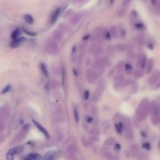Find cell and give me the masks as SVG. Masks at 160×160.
I'll use <instances>...</instances> for the list:
<instances>
[{"label": "cell", "mask_w": 160, "mask_h": 160, "mask_svg": "<svg viewBox=\"0 0 160 160\" xmlns=\"http://www.w3.org/2000/svg\"><path fill=\"white\" fill-rule=\"evenodd\" d=\"M150 104V100L148 98H144L140 101L139 105L135 111V115L136 118L142 122L147 118L148 116V107Z\"/></svg>", "instance_id": "6da1fadb"}, {"label": "cell", "mask_w": 160, "mask_h": 160, "mask_svg": "<svg viewBox=\"0 0 160 160\" xmlns=\"http://www.w3.org/2000/svg\"><path fill=\"white\" fill-rule=\"evenodd\" d=\"M124 136L126 139L130 141H133L134 140V134L133 130L131 126V121L128 118H126L124 119Z\"/></svg>", "instance_id": "7a4b0ae2"}, {"label": "cell", "mask_w": 160, "mask_h": 160, "mask_svg": "<svg viewBox=\"0 0 160 160\" xmlns=\"http://www.w3.org/2000/svg\"><path fill=\"white\" fill-rule=\"evenodd\" d=\"M101 155L103 158L107 160H119L118 156L113 154L107 146L102 147L101 149Z\"/></svg>", "instance_id": "3957f363"}, {"label": "cell", "mask_w": 160, "mask_h": 160, "mask_svg": "<svg viewBox=\"0 0 160 160\" xmlns=\"http://www.w3.org/2000/svg\"><path fill=\"white\" fill-rule=\"evenodd\" d=\"M98 78L97 74L92 68L87 69L85 72V78L88 83L93 84L97 82Z\"/></svg>", "instance_id": "277c9868"}, {"label": "cell", "mask_w": 160, "mask_h": 160, "mask_svg": "<svg viewBox=\"0 0 160 160\" xmlns=\"http://www.w3.org/2000/svg\"><path fill=\"white\" fill-rule=\"evenodd\" d=\"M148 112L151 115H158L160 113V105L158 101L153 100L150 103L148 107Z\"/></svg>", "instance_id": "5b68a950"}, {"label": "cell", "mask_w": 160, "mask_h": 160, "mask_svg": "<svg viewBox=\"0 0 160 160\" xmlns=\"http://www.w3.org/2000/svg\"><path fill=\"white\" fill-rule=\"evenodd\" d=\"M45 50L49 54H55L58 50V45L55 41H49L45 47Z\"/></svg>", "instance_id": "8992f818"}, {"label": "cell", "mask_w": 160, "mask_h": 160, "mask_svg": "<svg viewBox=\"0 0 160 160\" xmlns=\"http://www.w3.org/2000/svg\"><path fill=\"white\" fill-rule=\"evenodd\" d=\"M160 80V70H156L148 78V83L150 84H154Z\"/></svg>", "instance_id": "52a82bcc"}, {"label": "cell", "mask_w": 160, "mask_h": 160, "mask_svg": "<svg viewBox=\"0 0 160 160\" xmlns=\"http://www.w3.org/2000/svg\"><path fill=\"white\" fill-rule=\"evenodd\" d=\"M21 151H22V148L21 147H16L11 149L6 155L7 160H14L15 155L19 153Z\"/></svg>", "instance_id": "ba28073f"}, {"label": "cell", "mask_w": 160, "mask_h": 160, "mask_svg": "<svg viewBox=\"0 0 160 160\" xmlns=\"http://www.w3.org/2000/svg\"><path fill=\"white\" fill-rule=\"evenodd\" d=\"M124 76L122 73H119L114 78V86L115 88H119L122 86L124 81Z\"/></svg>", "instance_id": "9c48e42d"}, {"label": "cell", "mask_w": 160, "mask_h": 160, "mask_svg": "<svg viewBox=\"0 0 160 160\" xmlns=\"http://www.w3.org/2000/svg\"><path fill=\"white\" fill-rule=\"evenodd\" d=\"M106 89V81L103 78L99 80L97 84V89L96 90L100 92L101 93H103L105 91Z\"/></svg>", "instance_id": "30bf717a"}, {"label": "cell", "mask_w": 160, "mask_h": 160, "mask_svg": "<svg viewBox=\"0 0 160 160\" xmlns=\"http://www.w3.org/2000/svg\"><path fill=\"white\" fill-rule=\"evenodd\" d=\"M33 123L34 124V125L37 127V128L39 130H40L43 134L45 135V136L46 138H48V139H49V138H50V135L49 134L48 131L46 130L45 128H44L43 126L40 123H39L38 122H36V121H35V120H33Z\"/></svg>", "instance_id": "8fae6325"}, {"label": "cell", "mask_w": 160, "mask_h": 160, "mask_svg": "<svg viewBox=\"0 0 160 160\" xmlns=\"http://www.w3.org/2000/svg\"><path fill=\"white\" fill-rule=\"evenodd\" d=\"M154 68V61L152 58H149L146 64V74H150L152 73Z\"/></svg>", "instance_id": "7c38bea8"}, {"label": "cell", "mask_w": 160, "mask_h": 160, "mask_svg": "<svg viewBox=\"0 0 160 160\" xmlns=\"http://www.w3.org/2000/svg\"><path fill=\"white\" fill-rule=\"evenodd\" d=\"M124 122H117L115 123V127L116 133L118 134H122L124 129Z\"/></svg>", "instance_id": "4fadbf2b"}, {"label": "cell", "mask_w": 160, "mask_h": 160, "mask_svg": "<svg viewBox=\"0 0 160 160\" xmlns=\"http://www.w3.org/2000/svg\"><path fill=\"white\" fill-rule=\"evenodd\" d=\"M135 160H149L150 159V156L148 154L144 152H142L141 151L139 153L134 155L133 157Z\"/></svg>", "instance_id": "5bb4252c"}, {"label": "cell", "mask_w": 160, "mask_h": 160, "mask_svg": "<svg viewBox=\"0 0 160 160\" xmlns=\"http://www.w3.org/2000/svg\"><path fill=\"white\" fill-rule=\"evenodd\" d=\"M60 11H61V8H57L56 9H55L53 13H52V15L50 17V20H49V21H50V23L51 24H54L56 21L58 20Z\"/></svg>", "instance_id": "9a60e30c"}, {"label": "cell", "mask_w": 160, "mask_h": 160, "mask_svg": "<svg viewBox=\"0 0 160 160\" xmlns=\"http://www.w3.org/2000/svg\"><path fill=\"white\" fill-rule=\"evenodd\" d=\"M130 151L131 152V156L133 157L134 155L139 153L141 151V149L140 146L137 144H132L130 146Z\"/></svg>", "instance_id": "2e32d148"}, {"label": "cell", "mask_w": 160, "mask_h": 160, "mask_svg": "<svg viewBox=\"0 0 160 160\" xmlns=\"http://www.w3.org/2000/svg\"><path fill=\"white\" fill-rule=\"evenodd\" d=\"M147 59L146 58L145 56H142L140 57L139 59H138V61L136 63V66L138 68H144V67L146 66V64Z\"/></svg>", "instance_id": "e0dca14e"}, {"label": "cell", "mask_w": 160, "mask_h": 160, "mask_svg": "<svg viewBox=\"0 0 160 160\" xmlns=\"http://www.w3.org/2000/svg\"><path fill=\"white\" fill-rule=\"evenodd\" d=\"M81 20V16L79 15H74L73 16L70 20V23L73 26H75L77 24L79 23Z\"/></svg>", "instance_id": "ac0fdd59"}, {"label": "cell", "mask_w": 160, "mask_h": 160, "mask_svg": "<svg viewBox=\"0 0 160 160\" xmlns=\"http://www.w3.org/2000/svg\"><path fill=\"white\" fill-rule=\"evenodd\" d=\"M25 40H26V39L23 38V37H21L20 38H18V39H16V40L13 41V42L11 43V46L13 48L18 47L19 46L21 43H22L23 42L25 41Z\"/></svg>", "instance_id": "d6986e66"}, {"label": "cell", "mask_w": 160, "mask_h": 160, "mask_svg": "<svg viewBox=\"0 0 160 160\" xmlns=\"http://www.w3.org/2000/svg\"><path fill=\"white\" fill-rule=\"evenodd\" d=\"M104 51V49L101 47H97L93 48V51H92V54L95 56H99L103 54V53Z\"/></svg>", "instance_id": "ffe728a7"}, {"label": "cell", "mask_w": 160, "mask_h": 160, "mask_svg": "<svg viewBox=\"0 0 160 160\" xmlns=\"http://www.w3.org/2000/svg\"><path fill=\"white\" fill-rule=\"evenodd\" d=\"M101 94L100 92H99L97 90H95L94 93L92 95V97H91V101L94 102V103H97L99 101V99L101 98Z\"/></svg>", "instance_id": "44dd1931"}, {"label": "cell", "mask_w": 160, "mask_h": 160, "mask_svg": "<svg viewBox=\"0 0 160 160\" xmlns=\"http://www.w3.org/2000/svg\"><path fill=\"white\" fill-rule=\"evenodd\" d=\"M116 143V140L115 138L114 137H109L108 138H107L105 141H104V145L105 146H107V147H109L111 146L114 145Z\"/></svg>", "instance_id": "7402d4cb"}, {"label": "cell", "mask_w": 160, "mask_h": 160, "mask_svg": "<svg viewBox=\"0 0 160 160\" xmlns=\"http://www.w3.org/2000/svg\"><path fill=\"white\" fill-rule=\"evenodd\" d=\"M124 71L128 75H131L133 72V67L130 63H126L124 65Z\"/></svg>", "instance_id": "603a6c76"}, {"label": "cell", "mask_w": 160, "mask_h": 160, "mask_svg": "<svg viewBox=\"0 0 160 160\" xmlns=\"http://www.w3.org/2000/svg\"><path fill=\"white\" fill-rule=\"evenodd\" d=\"M88 111H90L93 115H97L98 113V108L97 106L93 104H89L88 105Z\"/></svg>", "instance_id": "cb8c5ba5"}, {"label": "cell", "mask_w": 160, "mask_h": 160, "mask_svg": "<svg viewBox=\"0 0 160 160\" xmlns=\"http://www.w3.org/2000/svg\"><path fill=\"white\" fill-rule=\"evenodd\" d=\"M129 86H130V93H136L138 90V84L136 83V82H135V81L132 80V81H131V83H130Z\"/></svg>", "instance_id": "d4e9b609"}, {"label": "cell", "mask_w": 160, "mask_h": 160, "mask_svg": "<svg viewBox=\"0 0 160 160\" xmlns=\"http://www.w3.org/2000/svg\"><path fill=\"white\" fill-rule=\"evenodd\" d=\"M151 123L153 125H158L160 123V115H154L152 116L150 119Z\"/></svg>", "instance_id": "484cf974"}, {"label": "cell", "mask_w": 160, "mask_h": 160, "mask_svg": "<svg viewBox=\"0 0 160 160\" xmlns=\"http://www.w3.org/2000/svg\"><path fill=\"white\" fill-rule=\"evenodd\" d=\"M55 152L53 151H49L47 152L45 155L43 160H53L55 158Z\"/></svg>", "instance_id": "4316f807"}, {"label": "cell", "mask_w": 160, "mask_h": 160, "mask_svg": "<svg viewBox=\"0 0 160 160\" xmlns=\"http://www.w3.org/2000/svg\"><path fill=\"white\" fill-rule=\"evenodd\" d=\"M115 50H116L118 53H123L126 49V46L124 44H117L115 46Z\"/></svg>", "instance_id": "83f0119b"}, {"label": "cell", "mask_w": 160, "mask_h": 160, "mask_svg": "<svg viewBox=\"0 0 160 160\" xmlns=\"http://www.w3.org/2000/svg\"><path fill=\"white\" fill-rule=\"evenodd\" d=\"M101 126H102L103 131L105 133H107L109 130L110 124H109V123L108 121L105 120V121H103V122H102Z\"/></svg>", "instance_id": "f1b7e54d"}, {"label": "cell", "mask_w": 160, "mask_h": 160, "mask_svg": "<svg viewBox=\"0 0 160 160\" xmlns=\"http://www.w3.org/2000/svg\"><path fill=\"white\" fill-rule=\"evenodd\" d=\"M28 160H42V156L37 153L31 154L26 158Z\"/></svg>", "instance_id": "f546056e"}, {"label": "cell", "mask_w": 160, "mask_h": 160, "mask_svg": "<svg viewBox=\"0 0 160 160\" xmlns=\"http://www.w3.org/2000/svg\"><path fill=\"white\" fill-rule=\"evenodd\" d=\"M53 37L54 38L55 41H60L62 38V34L61 33V31H59L58 30L55 31L53 33Z\"/></svg>", "instance_id": "4dcf8cb0"}, {"label": "cell", "mask_w": 160, "mask_h": 160, "mask_svg": "<svg viewBox=\"0 0 160 160\" xmlns=\"http://www.w3.org/2000/svg\"><path fill=\"white\" fill-rule=\"evenodd\" d=\"M143 72L142 70H135L134 72L133 73V75H134V78H136V79H140L141 77L143 76Z\"/></svg>", "instance_id": "1f68e13d"}, {"label": "cell", "mask_w": 160, "mask_h": 160, "mask_svg": "<svg viewBox=\"0 0 160 160\" xmlns=\"http://www.w3.org/2000/svg\"><path fill=\"white\" fill-rule=\"evenodd\" d=\"M90 136H100V131L97 128H93L90 130Z\"/></svg>", "instance_id": "d6a6232c"}, {"label": "cell", "mask_w": 160, "mask_h": 160, "mask_svg": "<svg viewBox=\"0 0 160 160\" xmlns=\"http://www.w3.org/2000/svg\"><path fill=\"white\" fill-rule=\"evenodd\" d=\"M109 33L113 38H116L118 36V29L115 26L111 27V30H110Z\"/></svg>", "instance_id": "836d02e7"}, {"label": "cell", "mask_w": 160, "mask_h": 160, "mask_svg": "<svg viewBox=\"0 0 160 160\" xmlns=\"http://www.w3.org/2000/svg\"><path fill=\"white\" fill-rule=\"evenodd\" d=\"M21 34V31L20 29H16L15 31H14L12 34H11V38H12V40H16V39L18 38L19 36Z\"/></svg>", "instance_id": "e575fe53"}, {"label": "cell", "mask_w": 160, "mask_h": 160, "mask_svg": "<svg viewBox=\"0 0 160 160\" xmlns=\"http://www.w3.org/2000/svg\"><path fill=\"white\" fill-rule=\"evenodd\" d=\"M40 68H41V70L42 71L43 73L44 74V75L46 76H48V71L47 70V66H46L45 64L41 63L40 65Z\"/></svg>", "instance_id": "d590c367"}, {"label": "cell", "mask_w": 160, "mask_h": 160, "mask_svg": "<svg viewBox=\"0 0 160 160\" xmlns=\"http://www.w3.org/2000/svg\"><path fill=\"white\" fill-rule=\"evenodd\" d=\"M24 18L25 20V21L28 23L29 24H32L33 23V17L31 16V15H28V14H26V15H24Z\"/></svg>", "instance_id": "8d00e7d4"}, {"label": "cell", "mask_w": 160, "mask_h": 160, "mask_svg": "<svg viewBox=\"0 0 160 160\" xmlns=\"http://www.w3.org/2000/svg\"><path fill=\"white\" fill-rule=\"evenodd\" d=\"M73 115H74V119H75V122L76 123H78L80 121V115H79V113H78V109H76V108L73 109Z\"/></svg>", "instance_id": "74e56055"}, {"label": "cell", "mask_w": 160, "mask_h": 160, "mask_svg": "<svg viewBox=\"0 0 160 160\" xmlns=\"http://www.w3.org/2000/svg\"><path fill=\"white\" fill-rule=\"evenodd\" d=\"M142 147H143L145 150L147 151H150L151 150V145L148 142H144V143L142 144Z\"/></svg>", "instance_id": "f35d334b"}, {"label": "cell", "mask_w": 160, "mask_h": 160, "mask_svg": "<svg viewBox=\"0 0 160 160\" xmlns=\"http://www.w3.org/2000/svg\"><path fill=\"white\" fill-rule=\"evenodd\" d=\"M104 63H105V67H110L112 65V63H111V60H110L108 58H107V57H104Z\"/></svg>", "instance_id": "ab89813d"}, {"label": "cell", "mask_w": 160, "mask_h": 160, "mask_svg": "<svg viewBox=\"0 0 160 160\" xmlns=\"http://www.w3.org/2000/svg\"><path fill=\"white\" fill-rule=\"evenodd\" d=\"M124 65V61H119V62H118V63L116 64L115 68H116V69L118 70V72H120V71L122 70Z\"/></svg>", "instance_id": "60d3db41"}, {"label": "cell", "mask_w": 160, "mask_h": 160, "mask_svg": "<svg viewBox=\"0 0 160 160\" xmlns=\"http://www.w3.org/2000/svg\"><path fill=\"white\" fill-rule=\"evenodd\" d=\"M68 151L69 153L72 154V155H74L76 151V148L74 147L73 145H70L68 147Z\"/></svg>", "instance_id": "b9f144b4"}, {"label": "cell", "mask_w": 160, "mask_h": 160, "mask_svg": "<svg viewBox=\"0 0 160 160\" xmlns=\"http://www.w3.org/2000/svg\"><path fill=\"white\" fill-rule=\"evenodd\" d=\"M81 143L84 146V147H88V141L87 139L84 136H83L81 137Z\"/></svg>", "instance_id": "7bdbcfd3"}, {"label": "cell", "mask_w": 160, "mask_h": 160, "mask_svg": "<svg viewBox=\"0 0 160 160\" xmlns=\"http://www.w3.org/2000/svg\"><path fill=\"white\" fill-rule=\"evenodd\" d=\"M90 91L86 90L85 91H84L83 92V98L85 99V100H88L90 98Z\"/></svg>", "instance_id": "ee69618b"}, {"label": "cell", "mask_w": 160, "mask_h": 160, "mask_svg": "<svg viewBox=\"0 0 160 160\" xmlns=\"http://www.w3.org/2000/svg\"><path fill=\"white\" fill-rule=\"evenodd\" d=\"M120 32V36L122 38H125L126 36V31L124 30V28H121V30L119 31Z\"/></svg>", "instance_id": "f6af8a7d"}, {"label": "cell", "mask_w": 160, "mask_h": 160, "mask_svg": "<svg viewBox=\"0 0 160 160\" xmlns=\"http://www.w3.org/2000/svg\"><path fill=\"white\" fill-rule=\"evenodd\" d=\"M122 149V146L118 143H115L114 144V150L117 151H119Z\"/></svg>", "instance_id": "bcb514c9"}, {"label": "cell", "mask_w": 160, "mask_h": 160, "mask_svg": "<svg viewBox=\"0 0 160 160\" xmlns=\"http://www.w3.org/2000/svg\"><path fill=\"white\" fill-rule=\"evenodd\" d=\"M85 121H86V122L88 123H91L93 122V118L91 116L87 115L86 116V118H85Z\"/></svg>", "instance_id": "7dc6e473"}, {"label": "cell", "mask_w": 160, "mask_h": 160, "mask_svg": "<svg viewBox=\"0 0 160 160\" xmlns=\"http://www.w3.org/2000/svg\"><path fill=\"white\" fill-rule=\"evenodd\" d=\"M135 27L138 30H143L144 28V24L141 23H137L135 24Z\"/></svg>", "instance_id": "c3c4849f"}, {"label": "cell", "mask_w": 160, "mask_h": 160, "mask_svg": "<svg viewBox=\"0 0 160 160\" xmlns=\"http://www.w3.org/2000/svg\"><path fill=\"white\" fill-rule=\"evenodd\" d=\"M125 13H126V10L125 9H123V8L121 9L118 12V17L119 18L123 17L124 15H125Z\"/></svg>", "instance_id": "681fc988"}, {"label": "cell", "mask_w": 160, "mask_h": 160, "mask_svg": "<svg viewBox=\"0 0 160 160\" xmlns=\"http://www.w3.org/2000/svg\"><path fill=\"white\" fill-rule=\"evenodd\" d=\"M160 89V80H159L158 82H156L155 84H154V87L153 90H158Z\"/></svg>", "instance_id": "f907efd6"}, {"label": "cell", "mask_w": 160, "mask_h": 160, "mask_svg": "<svg viewBox=\"0 0 160 160\" xmlns=\"http://www.w3.org/2000/svg\"><path fill=\"white\" fill-rule=\"evenodd\" d=\"M90 139L93 141H95L97 142L100 140V138L99 136H90Z\"/></svg>", "instance_id": "816d5d0a"}, {"label": "cell", "mask_w": 160, "mask_h": 160, "mask_svg": "<svg viewBox=\"0 0 160 160\" xmlns=\"http://www.w3.org/2000/svg\"><path fill=\"white\" fill-rule=\"evenodd\" d=\"M124 155H125L126 157L127 158H130L131 157V152L130 151H124Z\"/></svg>", "instance_id": "f5cc1de1"}, {"label": "cell", "mask_w": 160, "mask_h": 160, "mask_svg": "<svg viewBox=\"0 0 160 160\" xmlns=\"http://www.w3.org/2000/svg\"><path fill=\"white\" fill-rule=\"evenodd\" d=\"M115 68L111 69V70L109 71V73H108V76H109V78L112 77V76L114 75V74H115Z\"/></svg>", "instance_id": "db71d44e"}, {"label": "cell", "mask_w": 160, "mask_h": 160, "mask_svg": "<svg viewBox=\"0 0 160 160\" xmlns=\"http://www.w3.org/2000/svg\"><path fill=\"white\" fill-rule=\"evenodd\" d=\"M127 55H128V56L129 58H133L134 57V52L133 51H129Z\"/></svg>", "instance_id": "11a10c76"}, {"label": "cell", "mask_w": 160, "mask_h": 160, "mask_svg": "<svg viewBox=\"0 0 160 160\" xmlns=\"http://www.w3.org/2000/svg\"><path fill=\"white\" fill-rule=\"evenodd\" d=\"M9 89H10V86H6V87L4 89V90H3V91L2 93H6V92H8V91L9 90Z\"/></svg>", "instance_id": "9f6ffc18"}, {"label": "cell", "mask_w": 160, "mask_h": 160, "mask_svg": "<svg viewBox=\"0 0 160 160\" xmlns=\"http://www.w3.org/2000/svg\"><path fill=\"white\" fill-rule=\"evenodd\" d=\"M152 5L153 6H156L158 5V0H151Z\"/></svg>", "instance_id": "6f0895ef"}, {"label": "cell", "mask_w": 160, "mask_h": 160, "mask_svg": "<svg viewBox=\"0 0 160 160\" xmlns=\"http://www.w3.org/2000/svg\"><path fill=\"white\" fill-rule=\"evenodd\" d=\"M24 32H26V33L28 34H30L31 36H36V34H34V33H30V32H28V31H26V30H24Z\"/></svg>", "instance_id": "680465c9"}, {"label": "cell", "mask_w": 160, "mask_h": 160, "mask_svg": "<svg viewBox=\"0 0 160 160\" xmlns=\"http://www.w3.org/2000/svg\"><path fill=\"white\" fill-rule=\"evenodd\" d=\"M109 1H110V4L112 5L114 3V1H115V0H109Z\"/></svg>", "instance_id": "91938a15"}, {"label": "cell", "mask_w": 160, "mask_h": 160, "mask_svg": "<svg viewBox=\"0 0 160 160\" xmlns=\"http://www.w3.org/2000/svg\"><path fill=\"white\" fill-rule=\"evenodd\" d=\"M159 150H160V141L159 142Z\"/></svg>", "instance_id": "94428289"}, {"label": "cell", "mask_w": 160, "mask_h": 160, "mask_svg": "<svg viewBox=\"0 0 160 160\" xmlns=\"http://www.w3.org/2000/svg\"><path fill=\"white\" fill-rule=\"evenodd\" d=\"M159 102H160V98H159Z\"/></svg>", "instance_id": "6125c7cd"}, {"label": "cell", "mask_w": 160, "mask_h": 160, "mask_svg": "<svg viewBox=\"0 0 160 160\" xmlns=\"http://www.w3.org/2000/svg\"><path fill=\"white\" fill-rule=\"evenodd\" d=\"M128 1H130V0H128Z\"/></svg>", "instance_id": "be15d7a7"}]
</instances>
